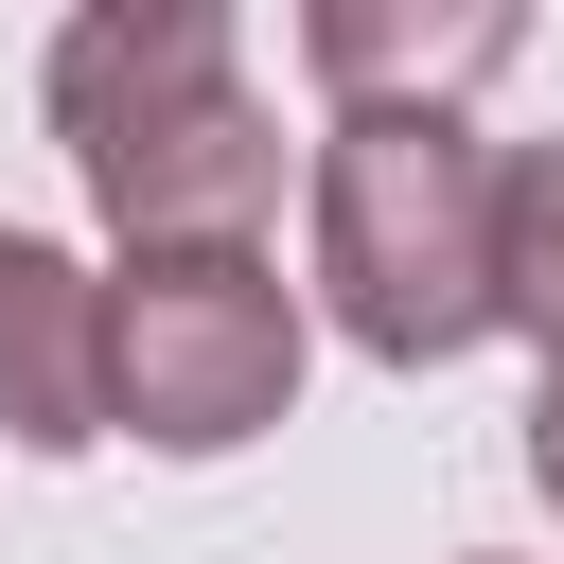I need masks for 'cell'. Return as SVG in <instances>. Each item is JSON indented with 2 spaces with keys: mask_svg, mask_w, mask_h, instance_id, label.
Wrapping results in <instances>:
<instances>
[{
  "mask_svg": "<svg viewBox=\"0 0 564 564\" xmlns=\"http://www.w3.org/2000/svg\"><path fill=\"white\" fill-rule=\"evenodd\" d=\"M529 494H546V511H564V370H546V388H529Z\"/></svg>",
  "mask_w": 564,
  "mask_h": 564,
  "instance_id": "obj_7",
  "label": "cell"
},
{
  "mask_svg": "<svg viewBox=\"0 0 564 564\" xmlns=\"http://www.w3.org/2000/svg\"><path fill=\"white\" fill-rule=\"evenodd\" d=\"M529 53L511 0H317L300 70L335 88V123H458V88H494Z\"/></svg>",
  "mask_w": 564,
  "mask_h": 564,
  "instance_id": "obj_4",
  "label": "cell"
},
{
  "mask_svg": "<svg viewBox=\"0 0 564 564\" xmlns=\"http://www.w3.org/2000/svg\"><path fill=\"white\" fill-rule=\"evenodd\" d=\"M300 405V282L264 247H141L106 282V441L247 458Z\"/></svg>",
  "mask_w": 564,
  "mask_h": 564,
  "instance_id": "obj_3",
  "label": "cell"
},
{
  "mask_svg": "<svg viewBox=\"0 0 564 564\" xmlns=\"http://www.w3.org/2000/svg\"><path fill=\"white\" fill-rule=\"evenodd\" d=\"M0 441L88 458L106 441V282L53 229H0Z\"/></svg>",
  "mask_w": 564,
  "mask_h": 564,
  "instance_id": "obj_5",
  "label": "cell"
},
{
  "mask_svg": "<svg viewBox=\"0 0 564 564\" xmlns=\"http://www.w3.org/2000/svg\"><path fill=\"white\" fill-rule=\"evenodd\" d=\"M494 335L564 370V141H494Z\"/></svg>",
  "mask_w": 564,
  "mask_h": 564,
  "instance_id": "obj_6",
  "label": "cell"
},
{
  "mask_svg": "<svg viewBox=\"0 0 564 564\" xmlns=\"http://www.w3.org/2000/svg\"><path fill=\"white\" fill-rule=\"evenodd\" d=\"M35 106H53L88 212L123 229V264H141V247H264V212H282V123H264V88H247L229 0H88V18H53Z\"/></svg>",
  "mask_w": 564,
  "mask_h": 564,
  "instance_id": "obj_1",
  "label": "cell"
},
{
  "mask_svg": "<svg viewBox=\"0 0 564 564\" xmlns=\"http://www.w3.org/2000/svg\"><path fill=\"white\" fill-rule=\"evenodd\" d=\"M317 300L388 370L476 352L494 335V141L476 123H335L317 141Z\"/></svg>",
  "mask_w": 564,
  "mask_h": 564,
  "instance_id": "obj_2",
  "label": "cell"
}]
</instances>
